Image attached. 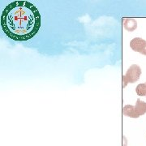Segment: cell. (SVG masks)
<instances>
[{
	"label": "cell",
	"mask_w": 146,
	"mask_h": 146,
	"mask_svg": "<svg viewBox=\"0 0 146 146\" xmlns=\"http://www.w3.org/2000/svg\"><path fill=\"white\" fill-rule=\"evenodd\" d=\"M41 15L30 2L14 1L6 6L1 16L3 33L11 40L25 42L33 38L41 28Z\"/></svg>",
	"instance_id": "6da1fadb"
},
{
	"label": "cell",
	"mask_w": 146,
	"mask_h": 146,
	"mask_svg": "<svg viewBox=\"0 0 146 146\" xmlns=\"http://www.w3.org/2000/svg\"><path fill=\"white\" fill-rule=\"evenodd\" d=\"M141 75V68L136 65L133 64L127 69V72L124 76H123V87L125 88L128 83L133 84L139 80Z\"/></svg>",
	"instance_id": "7a4b0ae2"
},
{
	"label": "cell",
	"mask_w": 146,
	"mask_h": 146,
	"mask_svg": "<svg viewBox=\"0 0 146 146\" xmlns=\"http://www.w3.org/2000/svg\"><path fill=\"white\" fill-rule=\"evenodd\" d=\"M130 47L132 50L146 55V41L141 37H135L130 42Z\"/></svg>",
	"instance_id": "3957f363"
},
{
	"label": "cell",
	"mask_w": 146,
	"mask_h": 146,
	"mask_svg": "<svg viewBox=\"0 0 146 146\" xmlns=\"http://www.w3.org/2000/svg\"><path fill=\"white\" fill-rule=\"evenodd\" d=\"M123 25L127 31L133 32L137 28V22L133 18H123Z\"/></svg>",
	"instance_id": "277c9868"
},
{
	"label": "cell",
	"mask_w": 146,
	"mask_h": 146,
	"mask_svg": "<svg viewBox=\"0 0 146 146\" xmlns=\"http://www.w3.org/2000/svg\"><path fill=\"white\" fill-rule=\"evenodd\" d=\"M123 114L127 117H130V118H139L140 116L136 114L135 106H131V105H126L123 108Z\"/></svg>",
	"instance_id": "5b68a950"
},
{
	"label": "cell",
	"mask_w": 146,
	"mask_h": 146,
	"mask_svg": "<svg viewBox=\"0 0 146 146\" xmlns=\"http://www.w3.org/2000/svg\"><path fill=\"white\" fill-rule=\"evenodd\" d=\"M135 110L136 114L139 116L145 115L146 113V102L141 101V99H137L135 106Z\"/></svg>",
	"instance_id": "8992f818"
},
{
	"label": "cell",
	"mask_w": 146,
	"mask_h": 146,
	"mask_svg": "<svg viewBox=\"0 0 146 146\" xmlns=\"http://www.w3.org/2000/svg\"><path fill=\"white\" fill-rule=\"evenodd\" d=\"M136 94L141 97H146V83L140 84L136 88Z\"/></svg>",
	"instance_id": "52a82bcc"
}]
</instances>
